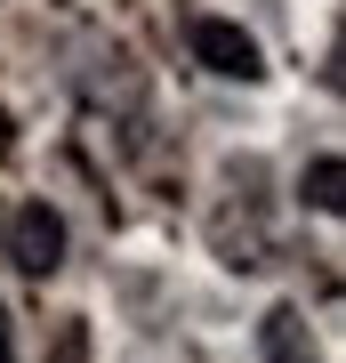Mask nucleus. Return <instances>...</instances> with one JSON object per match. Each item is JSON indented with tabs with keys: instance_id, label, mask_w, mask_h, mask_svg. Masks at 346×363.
<instances>
[{
	"instance_id": "obj_1",
	"label": "nucleus",
	"mask_w": 346,
	"mask_h": 363,
	"mask_svg": "<svg viewBox=\"0 0 346 363\" xmlns=\"http://www.w3.org/2000/svg\"><path fill=\"white\" fill-rule=\"evenodd\" d=\"M185 49L202 57L218 81H242V89H250V81H266V49H258L233 16H193V25H185Z\"/></svg>"
},
{
	"instance_id": "obj_2",
	"label": "nucleus",
	"mask_w": 346,
	"mask_h": 363,
	"mask_svg": "<svg viewBox=\"0 0 346 363\" xmlns=\"http://www.w3.org/2000/svg\"><path fill=\"white\" fill-rule=\"evenodd\" d=\"M8 259L25 267V274H57L64 267V218L49 202H16V218H8Z\"/></svg>"
},
{
	"instance_id": "obj_3",
	"label": "nucleus",
	"mask_w": 346,
	"mask_h": 363,
	"mask_svg": "<svg viewBox=\"0 0 346 363\" xmlns=\"http://www.w3.org/2000/svg\"><path fill=\"white\" fill-rule=\"evenodd\" d=\"M258 347L266 363H314V331H306V307H274L258 323Z\"/></svg>"
},
{
	"instance_id": "obj_4",
	"label": "nucleus",
	"mask_w": 346,
	"mask_h": 363,
	"mask_svg": "<svg viewBox=\"0 0 346 363\" xmlns=\"http://www.w3.org/2000/svg\"><path fill=\"white\" fill-rule=\"evenodd\" d=\"M338 154H314L306 169H298V194H306V210H322V218H338Z\"/></svg>"
},
{
	"instance_id": "obj_5",
	"label": "nucleus",
	"mask_w": 346,
	"mask_h": 363,
	"mask_svg": "<svg viewBox=\"0 0 346 363\" xmlns=\"http://www.w3.org/2000/svg\"><path fill=\"white\" fill-rule=\"evenodd\" d=\"M0 363H16V331H8V307H0Z\"/></svg>"
}]
</instances>
